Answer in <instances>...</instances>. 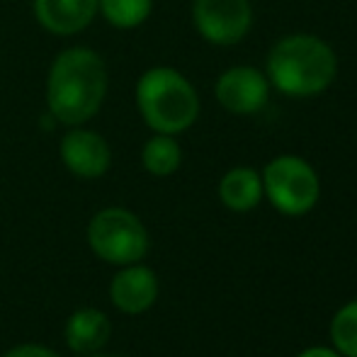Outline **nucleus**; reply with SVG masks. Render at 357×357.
<instances>
[{"instance_id": "1", "label": "nucleus", "mask_w": 357, "mask_h": 357, "mask_svg": "<svg viewBox=\"0 0 357 357\" xmlns=\"http://www.w3.org/2000/svg\"><path fill=\"white\" fill-rule=\"evenodd\" d=\"M105 95L107 66L98 52L71 47L54 59L47 78V107L59 124H85L100 112Z\"/></svg>"}, {"instance_id": "2", "label": "nucleus", "mask_w": 357, "mask_h": 357, "mask_svg": "<svg viewBox=\"0 0 357 357\" xmlns=\"http://www.w3.org/2000/svg\"><path fill=\"white\" fill-rule=\"evenodd\" d=\"M268 80L291 98H314L338 75L335 52L314 34H287L268 54Z\"/></svg>"}, {"instance_id": "3", "label": "nucleus", "mask_w": 357, "mask_h": 357, "mask_svg": "<svg viewBox=\"0 0 357 357\" xmlns=\"http://www.w3.org/2000/svg\"><path fill=\"white\" fill-rule=\"evenodd\" d=\"M137 107L155 134L185 132L199 114V98L188 78L168 66L149 68L137 83Z\"/></svg>"}, {"instance_id": "4", "label": "nucleus", "mask_w": 357, "mask_h": 357, "mask_svg": "<svg viewBox=\"0 0 357 357\" xmlns=\"http://www.w3.org/2000/svg\"><path fill=\"white\" fill-rule=\"evenodd\" d=\"M263 178V195L275 209L284 216H304L316 207L321 197V180L309 160L299 155H278L273 158Z\"/></svg>"}, {"instance_id": "5", "label": "nucleus", "mask_w": 357, "mask_h": 357, "mask_svg": "<svg viewBox=\"0 0 357 357\" xmlns=\"http://www.w3.org/2000/svg\"><path fill=\"white\" fill-rule=\"evenodd\" d=\"M88 243L95 255L112 265L139 263L149 253V234L137 214L122 207L102 209L88 226Z\"/></svg>"}, {"instance_id": "6", "label": "nucleus", "mask_w": 357, "mask_h": 357, "mask_svg": "<svg viewBox=\"0 0 357 357\" xmlns=\"http://www.w3.org/2000/svg\"><path fill=\"white\" fill-rule=\"evenodd\" d=\"M192 22L209 44L231 47L250 32L253 8L250 0H195Z\"/></svg>"}, {"instance_id": "7", "label": "nucleus", "mask_w": 357, "mask_h": 357, "mask_svg": "<svg viewBox=\"0 0 357 357\" xmlns=\"http://www.w3.org/2000/svg\"><path fill=\"white\" fill-rule=\"evenodd\" d=\"M214 95L224 109L234 114H255L268 105L270 80L253 66H234L219 75Z\"/></svg>"}, {"instance_id": "8", "label": "nucleus", "mask_w": 357, "mask_h": 357, "mask_svg": "<svg viewBox=\"0 0 357 357\" xmlns=\"http://www.w3.org/2000/svg\"><path fill=\"white\" fill-rule=\"evenodd\" d=\"M61 160L73 175L85 180L100 178L112 163V151L98 132L90 129H71L61 139Z\"/></svg>"}, {"instance_id": "9", "label": "nucleus", "mask_w": 357, "mask_h": 357, "mask_svg": "<svg viewBox=\"0 0 357 357\" xmlns=\"http://www.w3.org/2000/svg\"><path fill=\"white\" fill-rule=\"evenodd\" d=\"M98 13L100 0H34L37 22L59 37L83 32Z\"/></svg>"}, {"instance_id": "10", "label": "nucleus", "mask_w": 357, "mask_h": 357, "mask_svg": "<svg viewBox=\"0 0 357 357\" xmlns=\"http://www.w3.org/2000/svg\"><path fill=\"white\" fill-rule=\"evenodd\" d=\"M109 296H112V304L124 314H144L158 296V278L153 270L132 263L114 275Z\"/></svg>"}, {"instance_id": "11", "label": "nucleus", "mask_w": 357, "mask_h": 357, "mask_svg": "<svg viewBox=\"0 0 357 357\" xmlns=\"http://www.w3.org/2000/svg\"><path fill=\"white\" fill-rule=\"evenodd\" d=\"M112 333L109 319L98 309H80L66 324V343L73 353L90 355L98 353Z\"/></svg>"}, {"instance_id": "12", "label": "nucleus", "mask_w": 357, "mask_h": 357, "mask_svg": "<svg viewBox=\"0 0 357 357\" xmlns=\"http://www.w3.org/2000/svg\"><path fill=\"white\" fill-rule=\"evenodd\" d=\"M263 197V178L253 168H231L219 180V199L231 212H250Z\"/></svg>"}, {"instance_id": "13", "label": "nucleus", "mask_w": 357, "mask_h": 357, "mask_svg": "<svg viewBox=\"0 0 357 357\" xmlns=\"http://www.w3.org/2000/svg\"><path fill=\"white\" fill-rule=\"evenodd\" d=\"M142 163L155 178H168L183 163V149L170 134H155L144 144Z\"/></svg>"}, {"instance_id": "14", "label": "nucleus", "mask_w": 357, "mask_h": 357, "mask_svg": "<svg viewBox=\"0 0 357 357\" xmlns=\"http://www.w3.org/2000/svg\"><path fill=\"white\" fill-rule=\"evenodd\" d=\"M153 0H100V13L112 27L134 29L151 15Z\"/></svg>"}, {"instance_id": "15", "label": "nucleus", "mask_w": 357, "mask_h": 357, "mask_svg": "<svg viewBox=\"0 0 357 357\" xmlns=\"http://www.w3.org/2000/svg\"><path fill=\"white\" fill-rule=\"evenodd\" d=\"M331 343L343 357H357V299L335 311L331 321Z\"/></svg>"}, {"instance_id": "16", "label": "nucleus", "mask_w": 357, "mask_h": 357, "mask_svg": "<svg viewBox=\"0 0 357 357\" xmlns=\"http://www.w3.org/2000/svg\"><path fill=\"white\" fill-rule=\"evenodd\" d=\"M5 357H59L54 350L44 348V345H34V343H27V345H17L13 348L10 353H5Z\"/></svg>"}, {"instance_id": "17", "label": "nucleus", "mask_w": 357, "mask_h": 357, "mask_svg": "<svg viewBox=\"0 0 357 357\" xmlns=\"http://www.w3.org/2000/svg\"><path fill=\"white\" fill-rule=\"evenodd\" d=\"M296 357H343L335 348H324V345H314V348H306L304 353Z\"/></svg>"}, {"instance_id": "18", "label": "nucleus", "mask_w": 357, "mask_h": 357, "mask_svg": "<svg viewBox=\"0 0 357 357\" xmlns=\"http://www.w3.org/2000/svg\"><path fill=\"white\" fill-rule=\"evenodd\" d=\"M83 357H122V355H109V353H90V355H83Z\"/></svg>"}]
</instances>
